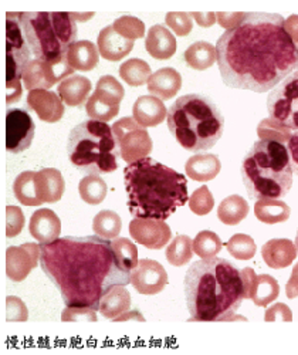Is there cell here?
<instances>
[{"mask_svg": "<svg viewBox=\"0 0 298 355\" xmlns=\"http://www.w3.org/2000/svg\"><path fill=\"white\" fill-rule=\"evenodd\" d=\"M218 64L227 87L267 93L298 70V49L276 13H246L218 40Z\"/></svg>", "mask_w": 298, "mask_h": 355, "instance_id": "obj_1", "label": "cell"}, {"mask_svg": "<svg viewBox=\"0 0 298 355\" xmlns=\"http://www.w3.org/2000/svg\"><path fill=\"white\" fill-rule=\"evenodd\" d=\"M40 266L67 307L100 309L104 295L115 286L131 283L111 242L100 236H66L40 245Z\"/></svg>", "mask_w": 298, "mask_h": 355, "instance_id": "obj_2", "label": "cell"}, {"mask_svg": "<svg viewBox=\"0 0 298 355\" xmlns=\"http://www.w3.org/2000/svg\"><path fill=\"white\" fill-rule=\"evenodd\" d=\"M189 321H227L246 300V287L233 263L222 257L193 263L185 276Z\"/></svg>", "mask_w": 298, "mask_h": 355, "instance_id": "obj_3", "label": "cell"}, {"mask_svg": "<svg viewBox=\"0 0 298 355\" xmlns=\"http://www.w3.org/2000/svg\"><path fill=\"white\" fill-rule=\"evenodd\" d=\"M124 182L134 218L166 220L189 202L186 178L149 157L128 164Z\"/></svg>", "mask_w": 298, "mask_h": 355, "instance_id": "obj_4", "label": "cell"}, {"mask_svg": "<svg viewBox=\"0 0 298 355\" xmlns=\"http://www.w3.org/2000/svg\"><path fill=\"white\" fill-rule=\"evenodd\" d=\"M168 128L186 151L213 148L225 131V116L216 103L203 94L179 97L168 111Z\"/></svg>", "mask_w": 298, "mask_h": 355, "instance_id": "obj_5", "label": "cell"}, {"mask_svg": "<svg viewBox=\"0 0 298 355\" xmlns=\"http://www.w3.org/2000/svg\"><path fill=\"white\" fill-rule=\"evenodd\" d=\"M242 180L252 200L284 198L292 187V165L286 144L260 139L242 162Z\"/></svg>", "mask_w": 298, "mask_h": 355, "instance_id": "obj_6", "label": "cell"}, {"mask_svg": "<svg viewBox=\"0 0 298 355\" xmlns=\"http://www.w3.org/2000/svg\"><path fill=\"white\" fill-rule=\"evenodd\" d=\"M24 40L39 60H57L67 55L77 40L73 13H17Z\"/></svg>", "mask_w": 298, "mask_h": 355, "instance_id": "obj_7", "label": "cell"}, {"mask_svg": "<svg viewBox=\"0 0 298 355\" xmlns=\"http://www.w3.org/2000/svg\"><path fill=\"white\" fill-rule=\"evenodd\" d=\"M67 155L70 162L87 175L116 171L119 154L112 127L94 120L82 121L69 135Z\"/></svg>", "mask_w": 298, "mask_h": 355, "instance_id": "obj_8", "label": "cell"}, {"mask_svg": "<svg viewBox=\"0 0 298 355\" xmlns=\"http://www.w3.org/2000/svg\"><path fill=\"white\" fill-rule=\"evenodd\" d=\"M30 49L24 40L17 13L6 15V101L17 103L21 97V80L30 63Z\"/></svg>", "mask_w": 298, "mask_h": 355, "instance_id": "obj_9", "label": "cell"}, {"mask_svg": "<svg viewBox=\"0 0 298 355\" xmlns=\"http://www.w3.org/2000/svg\"><path fill=\"white\" fill-rule=\"evenodd\" d=\"M118 154L125 162L132 164L152 153L154 142L146 128L138 124L134 116H125L112 125Z\"/></svg>", "mask_w": 298, "mask_h": 355, "instance_id": "obj_10", "label": "cell"}, {"mask_svg": "<svg viewBox=\"0 0 298 355\" xmlns=\"http://www.w3.org/2000/svg\"><path fill=\"white\" fill-rule=\"evenodd\" d=\"M267 110L273 120L298 131V70L273 88L267 98Z\"/></svg>", "mask_w": 298, "mask_h": 355, "instance_id": "obj_11", "label": "cell"}, {"mask_svg": "<svg viewBox=\"0 0 298 355\" xmlns=\"http://www.w3.org/2000/svg\"><path fill=\"white\" fill-rule=\"evenodd\" d=\"M124 96L125 90L121 83L112 76H103L97 83L94 94L85 104V111L91 120L108 123L118 115Z\"/></svg>", "mask_w": 298, "mask_h": 355, "instance_id": "obj_12", "label": "cell"}, {"mask_svg": "<svg viewBox=\"0 0 298 355\" xmlns=\"http://www.w3.org/2000/svg\"><path fill=\"white\" fill-rule=\"evenodd\" d=\"M74 69L69 64L67 55L57 60H30L23 71V85L26 90H49L58 81H63L67 77L74 76Z\"/></svg>", "mask_w": 298, "mask_h": 355, "instance_id": "obj_13", "label": "cell"}, {"mask_svg": "<svg viewBox=\"0 0 298 355\" xmlns=\"http://www.w3.org/2000/svg\"><path fill=\"white\" fill-rule=\"evenodd\" d=\"M36 134L35 121L28 111L23 108H9L6 112V150L20 154L28 150Z\"/></svg>", "mask_w": 298, "mask_h": 355, "instance_id": "obj_14", "label": "cell"}, {"mask_svg": "<svg viewBox=\"0 0 298 355\" xmlns=\"http://www.w3.org/2000/svg\"><path fill=\"white\" fill-rule=\"evenodd\" d=\"M131 284L143 295L161 293L168 284V273L157 260L142 259L131 273Z\"/></svg>", "mask_w": 298, "mask_h": 355, "instance_id": "obj_15", "label": "cell"}, {"mask_svg": "<svg viewBox=\"0 0 298 355\" xmlns=\"http://www.w3.org/2000/svg\"><path fill=\"white\" fill-rule=\"evenodd\" d=\"M130 234L135 242L151 250L162 249L172 238L170 227L165 220L158 219H132L130 223Z\"/></svg>", "mask_w": 298, "mask_h": 355, "instance_id": "obj_16", "label": "cell"}, {"mask_svg": "<svg viewBox=\"0 0 298 355\" xmlns=\"http://www.w3.org/2000/svg\"><path fill=\"white\" fill-rule=\"evenodd\" d=\"M42 249L36 243H24L6 250V275L12 282H23L37 268Z\"/></svg>", "mask_w": 298, "mask_h": 355, "instance_id": "obj_17", "label": "cell"}, {"mask_svg": "<svg viewBox=\"0 0 298 355\" xmlns=\"http://www.w3.org/2000/svg\"><path fill=\"white\" fill-rule=\"evenodd\" d=\"M27 105L44 123H58L64 115V104L57 93L49 90H33L27 96Z\"/></svg>", "mask_w": 298, "mask_h": 355, "instance_id": "obj_18", "label": "cell"}, {"mask_svg": "<svg viewBox=\"0 0 298 355\" xmlns=\"http://www.w3.org/2000/svg\"><path fill=\"white\" fill-rule=\"evenodd\" d=\"M97 47L100 54L108 62H119L134 49V40H128L119 35L114 26H107L100 32Z\"/></svg>", "mask_w": 298, "mask_h": 355, "instance_id": "obj_19", "label": "cell"}, {"mask_svg": "<svg viewBox=\"0 0 298 355\" xmlns=\"http://www.w3.org/2000/svg\"><path fill=\"white\" fill-rule=\"evenodd\" d=\"M28 230L42 245L50 243L60 238L62 222H60V218L51 209H39L32 215Z\"/></svg>", "mask_w": 298, "mask_h": 355, "instance_id": "obj_20", "label": "cell"}, {"mask_svg": "<svg viewBox=\"0 0 298 355\" xmlns=\"http://www.w3.org/2000/svg\"><path fill=\"white\" fill-rule=\"evenodd\" d=\"M36 187L42 203L58 202L66 191L64 178L55 168H44L36 172Z\"/></svg>", "mask_w": 298, "mask_h": 355, "instance_id": "obj_21", "label": "cell"}, {"mask_svg": "<svg viewBox=\"0 0 298 355\" xmlns=\"http://www.w3.org/2000/svg\"><path fill=\"white\" fill-rule=\"evenodd\" d=\"M182 87V76L172 67H164L155 71L148 80V92L159 100L173 98Z\"/></svg>", "mask_w": 298, "mask_h": 355, "instance_id": "obj_22", "label": "cell"}, {"mask_svg": "<svg viewBox=\"0 0 298 355\" xmlns=\"http://www.w3.org/2000/svg\"><path fill=\"white\" fill-rule=\"evenodd\" d=\"M134 120L142 127H157L168 116V111L162 100L154 96L139 97L132 107Z\"/></svg>", "mask_w": 298, "mask_h": 355, "instance_id": "obj_23", "label": "cell"}, {"mask_svg": "<svg viewBox=\"0 0 298 355\" xmlns=\"http://www.w3.org/2000/svg\"><path fill=\"white\" fill-rule=\"evenodd\" d=\"M145 49L155 60H169L176 53V39L165 26L157 24L149 28Z\"/></svg>", "mask_w": 298, "mask_h": 355, "instance_id": "obj_24", "label": "cell"}, {"mask_svg": "<svg viewBox=\"0 0 298 355\" xmlns=\"http://www.w3.org/2000/svg\"><path fill=\"white\" fill-rule=\"evenodd\" d=\"M297 248L288 239H272L268 241L263 249L261 256L268 268L272 269H286L295 260Z\"/></svg>", "mask_w": 298, "mask_h": 355, "instance_id": "obj_25", "label": "cell"}, {"mask_svg": "<svg viewBox=\"0 0 298 355\" xmlns=\"http://www.w3.org/2000/svg\"><path fill=\"white\" fill-rule=\"evenodd\" d=\"M93 84L87 77L71 76L58 84L57 94L70 107H81L91 92Z\"/></svg>", "mask_w": 298, "mask_h": 355, "instance_id": "obj_26", "label": "cell"}, {"mask_svg": "<svg viewBox=\"0 0 298 355\" xmlns=\"http://www.w3.org/2000/svg\"><path fill=\"white\" fill-rule=\"evenodd\" d=\"M222 169L220 159L213 154H196L185 165L186 175L193 181L207 182L219 175Z\"/></svg>", "mask_w": 298, "mask_h": 355, "instance_id": "obj_27", "label": "cell"}, {"mask_svg": "<svg viewBox=\"0 0 298 355\" xmlns=\"http://www.w3.org/2000/svg\"><path fill=\"white\" fill-rule=\"evenodd\" d=\"M67 62L74 70L91 71L100 62L98 47L88 40L76 42L67 51Z\"/></svg>", "mask_w": 298, "mask_h": 355, "instance_id": "obj_28", "label": "cell"}, {"mask_svg": "<svg viewBox=\"0 0 298 355\" xmlns=\"http://www.w3.org/2000/svg\"><path fill=\"white\" fill-rule=\"evenodd\" d=\"M130 307H131L130 291L125 288V286H115L103 297L98 311L105 318L115 320L116 317L130 311Z\"/></svg>", "mask_w": 298, "mask_h": 355, "instance_id": "obj_29", "label": "cell"}, {"mask_svg": "<svg viewBox=\"0 0 298 355\" xmlns=\"http://www.w3.org/2000/svg\"><path fill=\"white\" fill-rule=\"evenodd\" d=\"M184 60L191 69L203 71L211 69L218 62V51L211 43L196 42L186 49L184 53Z\"/></svg>", "mask_w": 298, "mask_h": 355, "instance_id": "obj_30", "label": "cell"}, {"mask_svg": "<svg viewBox=\"0 0 298 355\" xmlns=\"http://www.w3.org/2000/svg\"><path fill=\"white\" fill-rule=\"evenodd\" d=\"M256 218L267 225H276L288 220L290 206L279 199H260L254 205Z\"/></svg>", "mask_w": 298, "mask_h": 355, "instance_id": "obj_31", "label": "cell"}, {"mask_svg": "<svg viewBox=\"0 0 298 355\" xmlns=\"http://www.w3.org/2000/svg\"><path fill=\"white\" fill-rule=\"evenodd\" d=\"M279 282L268 275H260L256 276L253 282V286L249 293V299L253 300V303L258 307H267L279 297Z\"/></svg>", "mask_w": 298, "mask_h": 355, "instance_id": "obj_32", "label": "cell"}, {"mask_svg": "<svg viewBox=\"0 0 298 355\" xmlns=\"http://www.w3.org/2000/svg\"><path fill=\"white\" fill-rule=\"evenodd\" d=\"M249 203L238 195L227 196L218 208V218L222 223L234 226L246 219L249 215Z\"/></svg>", "mask_w": 298, "mask_h": 355, "instance_id": "obj_33", "label": "cell"}, {"mask_svg": "<svg viewBox=\"0 0 298 355\" xmlns=\"http://www.w3.org/2000/svg\"><path fill=\"white\" fill-rule=\"evenodd\" d=\"M13 192L16 199L26 206H39L43 205L37 195L36 187V172L26 171L21 172L13 184Z\"/></svg>", "mask_w": 298, "mask_h": 355, "instance_id": "obj_34", "label": "cell"}, {"mask_svg": "<svg viewBox=\"0 0 298 355\" xmlns=\"http://www.w3.org/2000/svg\"><path fill=\"white\" fill-rule=\"evenodd\" d=\"M78 192L88 205H100L108 192V187L100 175H87L80 181Z\"/></svg>", "mask_w": 298, "mask_h": 355, "instance_id": "obj_35", "label": "cell"}, {"mask_svg": "<svg viewBox=\"0 0 298 355\" xmlns=\"http://www.w3.org/2000/svg\"><path fill=\"white\" fill-rule=\"evenodd\" d=\"M123 229V220L114 211H101L93 220V230L103 239H116Z\"/></svg>", "mask_w": 298, "mask_h": 355, "instance_id": "obj_36", "label": "cell"}, {"mask_svg": "<svg viewBox=\"0 0 298 355\" xmlns=\"http://www.w3.org/2000/svg\"><path fill=\"white\" fill-rule=\"evenodd\" d=\"M193 241L186 234H179L166 249L168 261L175 268H182L192 260Z\"/></svg>", "mask_w": 298, "mask_h": 355, "instance_id": "obj_37", "label": "cell"}, {"mask_svg": "<svg viewBox=\"0 0 298 355\" xmlns=\"http://www.w3.org/2000/svg\"><path fill=\"white\" fill-rule=\"evenodd\" d=\"M119 76L131 87H141L148 84V80L151 78V67L141 58H131L119 67Z\"/></svg>", "mask_w": 298, "mask_h": 355, "instance_id": "obj_38", "label": "cell"}, {"mask_svg": "<svg viewBox=\"0 0 298 355\" xmlns=\"http://www.w3.org/2000/svg\"><path fill=\"white\" fill-rule=\"evenodd\" d=\"M222 246L223 245L219 236L211 230H202L193 239V253L202 259L216 257V254L222 250Z\"/></svg>", "mask_w": 298, "mask_h": 355, "instance_id": "obj_39", "label": "cell"}, {"mask_svg": "<svg viewBox=\"0 0 298 355\" xmlns=\"http://www.w3.org/2000/svg\"><path fill=\"white\" fill-rule=\"evenodd\" d=\"M111 246L114 249V253H115L119 264H121V268L128 272H132L139 263L137 246L127 238L114 239L111 242Z\"/></svg>", "mask_w": 298, "mask_h": 355, "instance_id": "obj_40", "label": "cell"}, {"mask_svg": "<svg viewBox=\"0 0 298 355\" xmlns=\"http://www.w3.org/2000/svg\"><path fill=\"white\" fill-rule=\"evenodd\" d=\"M227 252L237 260H250L254 257L257 246L253 241L252 236L237 233L231 236L230 241L226 242Z\"/></svg>", "mask_w": 298, "mask_h": 355, "instance_id": "obj_41", "label": "cell"}, {"mask_svg": "<svg viewBox=\"0 0 298 355\" xmlns=\"http://www.w3.org/2000/svg\"><path fill=\"white\" fill-rule=\"evenodd\" d=\"M257 134L260 139H273L279 142H288L291 138V130L281 125L279 121L273 120V118H265L257 127Z\"/></svg>", "mask_w": 298, "mask_h": 355, "instance_id": "obj_42", "label": "cell"}, {"mask_svg": "<svg viewBox=\"0 0 298 355\" xmlns=\"http://www.w3.org/2000/svg\"><path fill=\"white\" fill-rule=\"evenodd\" d=\"M114 28L128 40H137L143 37L145 35V24L142 20L134 16H123L114 21Z\"/></svg>", "mask_w": 298, "mask_h": 355, "instance_id": "obj_43", "label": "cell"}, {"mask_svg": "<svg viewBox=\"0 0 298 355\" xmlns=\"http://www.w3.org/2000/svg\"><path fill=\"white\" fill-rule=\"evenodd\" d=\"M213 206H215L213 195L206 185L196 189L193 195L189 198V208L198 216H204L207 214H211Z\"/></svg>", "mask_w": 298, "mask_h": 355, "instance_id": "obj_44", "label": "cell"}, {"mask_svg": "<svg viewBox=\"0 0 298 355\" xmlns=\"http://www.w3.org/2000/svg\"><path fill=\"white\" fill-rule=\"evenodd\" d=\"M165 21L168 24V27H170L173 33L176 36H188L192 28H193V23H192V17L189 13H182V12H170L166 15Z\"/></svg>", "mask_w": 298, "mask_h": 355, "instance_id": "obj_45", "label": "cell"}, {"mask_svg": "<svg viewBox=\"0 0 298 355\" xmlns=\"http://www.w3.org/2000/svg\"><path fill=\"white\" fill-rule=\"evenodd\" d=\"M24 226V215L17 206H8L6 208V234L8 238H15Z\"/></svg>", "mask_w": 298, "mask_h": 355, "instance_id": "obj_46", "label": "cell"}, {"mask_svg": "<svg viewBox=\"0 0 298 355\" xmlns=\"http://www.w3.org/2000/svg\"><path fill=\"white\" fill-rule=\"evenodd\" d=\"M63 321H97V310L88 307H67L62 313Z\"/></svg>", "mask_w": 298, "mask_h": 355, "instance_id": "obj_47", "label": "cell"}, {"mask_svg": "<svg viewBox=\"0 0 298 355\" xmlns=\"http://www.w3.org/2000/svg\"><path fill=\"white\" fill-rule=\"evenodd\" d=\"M6 318H8V321H27L28 311H27L26 304L17 297H8Z\"/></svg>", "mask_w": 298, "mask_h": 355, "instance_id": "obj_48", "label": "cell"}, {"mask_svg": "<svg viewBox=\"0 0 298 355\" xmlns=\"http://www.w3.org/2000/svg\"><path fill=\"white\" fill-rule=\"evenodd\" d=\"M264 321H292V313L288 306L283 303H277L273 307L267 309L264 314Z\"/></svg>", "mask_w": 298, "mask_h": 355, "instance_id": "obj_49", "label": "cell"}, {"mask_svg": "<svg viewBox=\"0 0 298 355\" xmlns=\"http://www.w3.org/2000/svg\"><path fill=\"white\" fill-rule=\"evenodd\" d=\"M246 13H216V19L219 21V24L222 27H225L226 31H230V28H234L237 27L238 24H240L245 19Z\"/></svg>", "mask_w": 298, "mask_h": 355, "instance_id": "obj_50", "label": "cell"}, {"mask_svg": "<svg viewBox=\"0 0 298 355\" xmlns=\"http://www.w3.org/2000/svg\"><path fill=\"white\" fill-rule=\"evenodd\" d=\"M287 148H288L290 158H291L292 172L298 176V131L291 135L290 141L287 142Z\"/></svg>", "mask_w": 298, "mask_h": 355, "instance_id": "obj_51", "label": "cell"}, {"mask_svg": "<svg viewBox=\"0 0 298 355\" xmlns=\"http://www.w3.org/2000/svg\"><path fill=\"white\" fill-rule=\"evenodd\" d=\"M286 294L288 299H295L298 297V263L294 266L291 277L286 286Z\"/></svg>", "mask_w": 298, "mask_h": 355, "instance_id": "obj_52", "label": "cell"}, {"mask_svg": "<svg viewBox=\"0 0 298 355\" xmlns=\"http://www.w3.org/2000/svg\"><path fill=\"white\" fill-rule=\"evenodd\" d=\"M191 17H193L196 20V23L200 26V27H212L215 23H216V13H198V12H193V13H189Z\"/></svg>", "mask_w": 298, "mask_h": 355, "instance_id": "obj_53", "label": "cell"}, {"mask_svg": "<svg viewBox=\"0 0 298 355\" xmlns=\"http://www.w3.org/2000/svg\"><path fill=\"white\" fill-rule=\"evenodd\" d=\"M286 31L291 36L295 46H298V16L292 15L286 20Z\"/></svg>", "mask_w": 298, "mask_h": 355, "instance_id": "obj_54", "label": "cell"}, {"mask_svg": "<svg viewBox=\"0 0 298 355\" xmlns=\"http://www.w3.org/2000/svg\"><path fill=\"white\" fill-rule=\"evenodd\" d=\"M127 320H135V321H145V318H143V315L141 314V313H138V311H131V313H124L123 315H119V317H116L114 321H127Z\"/></svg>", "mask_w": 298, "mask_h": 355, "instance_id": "obj_55", "label": "cell"}, {"mask_svg": "<svg viewBox=\"0 0 298 355\" xmlns=\"http://www.w3.org/2000/svg\"><path fill=\"white\" fill-rule=\"evenodd\" d=\"M94 16V13H88V15H78V13H73V17H74V20H88V19H91Z\"/></svg>", "mask_w": 298, "mask_h": 355, "instance_id": "obj_56", "label": "cell"}, {"mask_svg": "<svg viewBox=\"0 0 298 355\" xmlns=\"http://www.w3.org/2000/svg\"><path fill=\"white\" fill-rule=\"evenodd\" d=\"M295 248L298 250V230H297V234H295Z\"/></svg>", "mask_w": 298, "mask_h": 355, "instance_id": "obj_57", "label": "cell"}, {"mask_svg": "<svg viewBox=\"0 0 298 355\" xmlns=\"http://www.w3.org/2000/svg\"><path fill=\"white\" fill-rule=\"evenodd\" d=\"M297 49H298V46H297Z\"/></svg>", "mask_w": 298, "mask_h": 355, "instance_id": "obj_58", "label": "cell"}]
</instances>
